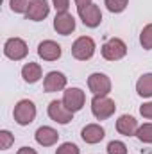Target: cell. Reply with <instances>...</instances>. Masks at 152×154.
Returning <instances> with one entry per match:
<instances>
[{
	"mask_svg": "<svg viewBox=\"0 0 152 154\" xmlns=\"http://www.w3.org/2000/svg\"><path fill=\"white\" fill-rule=\"evenodd\" d=\"M114 111H116V104L108 95L106 97L95 95L91 99V113H93V116L97 120H108L109 116L114 115Z\"/></svg>",
	"mask_w": 152,
	"mask_h": 154,
	"instance_id": "6da1fadb",
	"label": "cell"
},
{
	"mask_svg": "<svg viewBox=\"0 0 152 154\" xmlns=\"http://www.w3.org/2000/svg\"><path fill=\"white\" fill-rule=\"evenodd\" d=\"M34 118H36V106H34L32 100L23 99L14 106V120H16V124L29 125V124L34 122Z\"/></svg>",
	"mask_w": 152,
	"mask_h": 154,
	"instance_id": "7a4b0ae2",
	"label": "cell"
},
{
	"mask_svg": "<svg viewBox=\"0 0 152 154\" xmlns=\"http://www.w3.org/2000/svg\"><path fill=\"white\" fill-rule=\"evenodd\" d=\"M95 54V41L90 36H81L72 45V56L79 61H88Z\"/></svg>",
	"mask_w": 152,
	"mask_h": 154,
	"instance_id": "3957f363",
	"label": "cell"
},
{
	"mask_svg": "<svg viewBox=\"0 0 152 154\" xmlns=\"http://www.w3.org/2000/svg\"><path fill=\"white\" fill-rule=\"evenodd\" d=\"M127 54V45L120 38H111L102 45V57L108 61H118L125 57Z\"/></svg>",
	"mask_w": 152,
	"mask_h": 154,
	"instance_id": "277c9868",
	"label": "cell"
},
{
	"mask_svg": "<svg viewBox=\"0 0 152 154\" xmlns=\"http://www.w3.org/2000/svg\"><path fill=\"white\" fill-rule=\"evenodd\" d=\"M4 54H5V57H9L13 61H22L29 54V48L22 38H9L4 45Z\"/></svg>",
	"mask_w": 152,
	"mask_h": 154,
	"instance_id": "5b68a950",
	"label": "cell"
},
{
	"mask_svg": "<svg viewBox=\"0 0 152 154\" xmlns=\"http://www.w3.org/2000/svg\"><path fill=\"white\" fill-rule=\"evenodd\" d=\"M88 88L93 95H100V97H106L109 91H111V79L106 75V74H100V72H95L88 77Z\"/></svg>",
	"mask_w": 152,
	"mask_h": 154,
	"instance_id": "8992f818",
	"label": "cell"
},
{
	"mask_svg": "<svg viewBox=\"0 0 152 154\" xmlns=\"http://www.w3.org/2000/svg\"><path fill=\"white\" fill-rule=\"evenodd\" d=\"M84 100H86V95L81 88H68L65 90V95H63V104L72 111V113H77L82 109L84 106Z\"/></svg>",
	"mask_w": 152,
	"mask_h": 154,
	"instance_id": "52a82bcc",
	"label": "cell"
},
{
	"mask_svg": "<svg viewBox=\"0 0 152 154\" xmlns=\"http://www.w3.org/2000/svg\"><path fill=\"white\" fill-rule=\"evenodd\" d=\"M48 116L54 120V122H57V124H68V122H72V118H74V113L63 104V100H52L50 104H48Z\"/></svg>",
	"mask_w": 152,
	"mask_h": 154,
	"instance_id": "ba28073f",
	"label": "cell"
},
{
	"mask_svg": "<svg viewBox=\"0 0 152 154\" xmlns=\"http://www.w3.org/2000/svg\"><path fill=\"white\" fill-rule=\"evenodd\" d=\"M77 13H79V16H81V20H82V23H84L86 27L95 29V27H99V25H100V22H102L100 7H99V5H95V4H90V5H86V7L79 9Z\"/></svg>",
	"mask_w": 152,
	"mask_h": 154,
	"instance_id": "9c48e42d",
	"label": "cell"
},
{
	"mask_svg": "<svg viewBox=\"0 0 152 154\" xmlns=\"http://www.w3.org/2000/svg\"><path fill=\"white\" fill-rule=\"evenodd\" d=\"M61 54H63L61 45L52 39H45L38 45V56L45 61H57L61 57Z\"/></svg>",
	"mask_w": 152,
	"mask_h": 154,
	"instance_id": "30bf717a",
	"label": "cell"
},
{
	"mask_svg": "<svg viewBox=\"0 0 152 154\" xmlns=\"http://www.w3.org/2000/svg\"><path fill=\"white\" fill-rule=\"evenodd\" d=\"M50 13V5L47 0H31L29 2V7H27V20H32V22H41L43 18H47Z\"/></svg>",
	"mask_w": 152,
	"mask_h": 154,
	"instance_id": "8fae6325",
	"label": "cell"
},
{
	"mask_svg": "<svg viewBox=\"0 0 152 154\" xmlns=\"http://www.w3.org/2000/svg\"><path fill=\"white\" fill-rule=\"evenodd\" d=\"M54 29L57 31V34L68 36L75 31V18L70 13H57L54 18Z\"/></svg>",
	"mask_w": 152,
	"mask_h": 154,
	"instance_id": "7c38bea8",
	"label": "cell"
},
{
	"mask_svg": "<svg viewBox=\"0 0 152 154\" xmlns=\"http://www.w3.org/2000/svg\"><path fill=\"white\" fill-rule=\"evenodd\" d=\"M43 88L47 93H54V91H61L66 88V77L61 72H48L45 81H43Z\"/></svg>",
	"mask_w": 152,
	"mask_h": 154,
	"instance_id": "4fadbf2b",
	"label": "cell"
},
{
	"mask_svg": "<svg viewBox=\"0 0 152 154\" xmlns=\"http://www.w3.org/2000/svg\"><path fill=\"white\" fill-rule=\"evenodd\" d=\"M34 138H36V142H38L39 145H43V147H52V145L57 143L59 133H57L56 129L48 127V125H41L38 131H36Z\"/></svg>",
	"mask_w": 152,
	"mask_h": 154,
	"instance_id": "5bb4252c",
	"label": "cell"
},
{
	"mask_svg": "<svg viewBox=\"0 0 152 154\" xmlns=\"http://www.w3.org/2000/svg\"><path fill=\"white\" fill-rule=\"evenodd\" d=\"M138 127V120L131 115H122L116 120V131L123 136H136Z\"/></svg>",
	"mask_w": 152,
	"mask_h": 154,
	"instance_id": "9a60e30c",
	"label": "cell"
},
{
	"mask_svg": "<svg viewBox=\"0 0 152 154\" xmlns=\"http://www.w3.org/2000/svg\"><path fill=\"white\" fill-rule=\"evenodd\" d=\"M81 136H82V140L86 142V143H99V142H102L104 140V136H106V131H104V127H100L99 124H88L82 131H81Z\"/></svg>",
	"mask_w": 152,
	"mask_h": 154,
	"instance_id": "2e32d148",
	"label": "cell"
},
{
	"mask_svg": "<svg viewBox=\"0 0 152 154\" xmlns=\"http://www.w3.org/2000/svg\"><path fill=\"white\" fill-rule=\"evenodd\" d=\"M22 77H23V81L29 82V84L38 82L39 79H41V66H39L38 63H27V65H23V68H22Z\"/></svg>",
	"mask_w": 152,
	"mask_h": 154,
	"instance_id": "e0dca14e",
	"label": "cell"
},
{
	"mask_svg": "<svg viewBox=\"0 0 152 154\" xmlns=\"http://www.w3.org/2000/svg\"><path fill=\"white\" fill-rule=\"evenodd\" d=\"M136 91L140 97L143 99H150L152 97V74H143L136 82Z\"/></svg>",
	"mask_w": 152,
	"mask_h": 154,
	"instance_id": "ac0fdd59",
	"label": "cell"
},
{
	"mask_svg": "<svg viewBox=\"0 0 152 154\" xmlns=\"http://www.w3.org/2000/svg\"><path fill=\"white\" fill-rule=\"evenodd\" d=\"M136 138L143 143H152V124H143L136 131Z\"/></svg>",
	"mask_w": 152,
	"mask_h": 154,
	"instance_id": "d6986e66",
	"label": "cell"
},
{
	"mask_svg": "<svg viewBox=\"0 0 152 154\" xmlns=\"http://www.w3.org/2000/svg\"><path fill=\"white\" fill-rule=\"evenodd\" d=\"M140 43L145 50H152V23L143 27V31L140 34Z\"/></svg>",
	"mask_w": 152,
	"mask_h": 154,
	"instance_id": "ffe728a7",
	"label": "cell"
},
{
	"mask_svg": "<svg viewBox=\"0 0 152 154\" xmlns=\"http://www.w3.org/2000/svg\"><path fill=\"white\" fill-rule=\"evenodd\" d=\"M104 4L109 13H122V11H125L129 0H104Z\"/></svg>",
	"mask_w": 152,
	"mask_h": 154,
	"instance_id": "44dd1931",
	"label": "cell"
},
{
	"mask_svg": "<svg viewBox=\"0 0 152 154\" xmlns=\"http://www.w3.org/2000/svg\"><path fill=\"white\" fill-rule=\"evenodd\" d=\"M13 143H14V136H13L7 129H2V131H0V149L5 151V149H9Z\"/></svg>",
	"mask_w": 152,
	"mask_h": 154,
	"instance_id": "7402d4cb",
	"label": "cell"
},
{
	"mask_svg": "<svg viewBox=\"0 0 152 154\" xmlns=\"http://www.w3.org/2000/svg\"><path fill=\"white\" fill-rule=\"evenodd\" d=\"M29 2L31 0H9V5H11V11L13 13H18V14H25L27 13V7H29Z\"/></svg>",
	"mask_w": 152,
	"mask_h": 154,
	"instance_id": "603a6c76",
	"label": "cell"
},
{
	"mask_svg": "<svg viewBox=\"0 0 152 154\" xmlns=\"http://www.w3.org/2000/svg\"><path fill=\"white\" fill-rule=\"evenodd\" d=\"M108 154H127V145L120 140H113L108 145Z\"/></svg>",
	"mask_w": 152,
	"mask_h": 154,
	"instance_id": "cb8c5ba5",
	"label": "cell"
},
{
	"mask_svg": "<svg viewBox=\"0 0 152 154\" xmlns=\"http://www.w3.org/2000/svg\"><path fill=\"white\" fill-rule=\"evenodd\" d=\"M56 154H81V151H79V147H77L75 143L65 142V143H61V145L57 147Z\"/></svg>",
	"mask_w": 152,
	"mask_h": 154,
	"instance_id": "d4e9b609",
	"label": "cell"
},
{
	"mask_svg": "<svg viewBox=\"0 0 152 154\" xmlns=\"http://www.w3.org/2000/svg\"><path fill=\"white\" fill-rule=\"evenodd\" d=\"M52 5L56 7V11H57V13H68L70 0H52Z\"/></svg>",
	"mask_w": 152,
	"mask_h": 154,
	"instance_id": "484cf974",
	"label": "cell"
},
{
	"mask_svg": "<svg viewBox=\"0 0 152 154\" xmlns=\"http://www.w3.org/2000/svg\"><path fill=\"white\" fill-rule=\"evenodd\" d=\"M140 113H141V116H143V118H149V120H152V102H145V104L140 108Z\"/></svg>",
	"mask_w": 152,
	"mask_h": 154,
	"instance_id": "4316f807",
	"label": "cell"
},
{
	"mask_svg": "<svg viewBox=\"0 0 152 154\" xmlns=\"http://www.w3.org/2000/svg\"><path fill=\"white\" fill-rule=\"evenodd\" d=\"M90 4H93V2H91V0H75L77 11H79V9H82V7H86V5H90Z\"/></svg>",
	"mask_w": 152,
	"mask_h": 154,
	"instance_id": "83f0119b",
	"label": "cell"
},
{
	"mask_svg": "<svg viewBox=\"0 0 152 154\" xmlns=\"http://www.w3.org/2000/svg\"><path fill=\"white\" fill-rule=\"evenodd\" d=\"M16 154H38V152H36L32 147H22V149H20Z\"/></svg>",
	"mask_w": 152,
	"mask_h": 154,
	"instance_id": "f1b7e54d",
	"label": "cell"
}]
</instances>
